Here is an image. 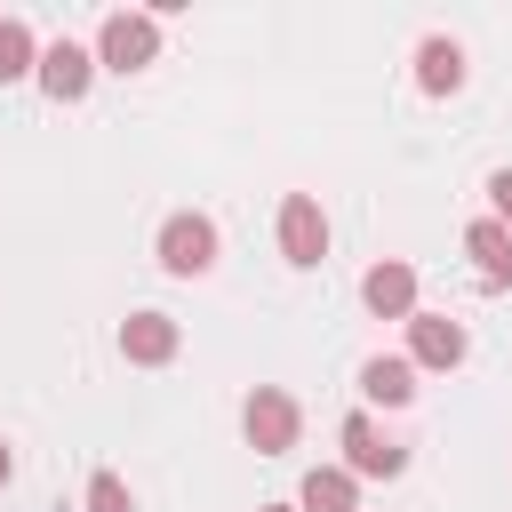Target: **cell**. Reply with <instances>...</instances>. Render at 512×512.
I'll return each instance as SVG.
<instances>
[{"instance_id": "1", "label": "cell", "mask_w": 512, "mask_h": 512, "mask_svg": "<svg viewBox=\"0 0 512 512\" xmlns=\"http://www.w3.org/2000/svg\"><path fill=\"white\" fill-rule=\"evenodd\" d=\"M240 424H248V448H256V456H288L304 416H296V400H288L280 384H256V392H248V408H240Z\"/></svg>"}, {"instance_id": "2", "label": "cell", "mask_w": 512, "mask_h": 512, "mask_svg": "<svg viewBox=\"0 0 512 512\" xmlns=\"http://www.w3.org/2000/svg\"><path fill=\"white\" fill-rule=\"evenodd\" d=\"M160 56V16H104V32H96V64H112V72H144Z\"/></svg>"}, {"instance_id": "3", "label": "cell", "mask_w": 512, "mask_h": 512, "mask_svg": "<svg viewBox=\"0 0 512 512\" xmlns=\"http://www.w3.org/2000/svg\"><path fill=\"white\" fill-rule=\"evenodd\" d=\"M344 472L352 480H392V472H408V448L384 440L368 416H344Z\"/></svg>"}, {"instance_id": "4", "label": "cell", "mask_w": 512, "mask_h": 512, "mask_svg": "<svg viewBox=\"0 0 512 512\" xmlns=\"http://www.w3.org/2000/svg\"><path fill=\"white\" fill-rule=\"evenodd\" d=\"M280 256L288 264H320L328 256V216H320L312 192H288L280 200Z\"/></svg>"}, {"instance_id": "5", "label": "cell", "mask_w": 512, "mask_h": 512, "mask_svg": "<svg viewBox=\"0 0 512 512\" xmlns=\"http://www.w3.org/2000/svg\"><path fill=\"white\" fill-rule=\"evenodd\" d=\"M160 264H168L176 280L208 272V264H216V224H208V216H168V224H160Z\"/></svg>"}, {"instance_id": "6", "label": "cell", "mask_w": 512, "mask_h": 512, "mask_svg": "<svg viewBox=\"0 0 512 512\" xmlns=\"http://www.w3.org/2000/svg\"><path fill=\"white\" fill-rule=\"evenodd\" d=\"M472 344H464V328L456 320H440V312H408V368H456Z\"/></svg>"}, {"instance_id": "7", "label": "cell", "mask_w": 512, "mask_h": 512, "mask_svg": "<svg viewBox=\"0 0 512 512\" xmlns=\"http://www.w3.org/2000/svg\"><path fill=\"white\" fill-rule=\"evenodd\" d=\"M88 72H96V56H88V48H72V40L40 48V88H48L56 104H80V96H88Z\"/></svg>"}, {"instance_id": "8", "label": "cell", "mask_w": 512, "mask_h": 512, "mask_svg": "<svg viewBox=\"0 0 512 512\" xmlns=\"http://www.w3.org/2000/svg\"><path fill=\"white\" fill-rule=\"evenodd\" d=\"M120 352H128L136 368L176 360V320H168V312H128V320H120Z\"/></svg>"}, {"instance_id": "9", "label": "cell", "mask_w": 512, "mask_h": 512, "mask_svg": "<svg viewBox=\"0 0 512 512\" xmlns=\"http://www.w3.org/2000/svg\"><path fill=\"white\" fill-rule=\"evenodd\" d=\"M360 304H368L376 320H408V312H416V272H408V264H376V272L360 280Z\"/></svg>"}, {"instance_id": "10", "label": "cell", "mask_w": 512, "mask_h": 512, "mask_svg": "<svg viewBox=\"0 0 512 512\" xmlns=\"http://www.w3.org/2000/svg\"><path fill=\"white\" fill-rule=\"evenodd\" d=\"M464 248H472V264H480V288H512V232H504L496 216H480V224L464 232Z\"/></svg>"}, {"instance_id": "11", "label": "cell", "mask_w": 512, "mask_h": 512, "mask_svg": "<svg viewBox=\"0 0 512 512\" xmlns=\"http://www.w3.org/2000/svg\"><path fill=\"white\" fill-rule=\"evenodd\" d=\"M416 88L424 96H456L464 88V48L456 40H424L416 48Z\"/></svg>"}, {"instance_id": "12", "label": "cell", "mask_w": 512, "mask_h": 512, "mask_svg": "<svg viewBox=\"0 0 512 512\" xmlns=\"http://www.w3.org/2000/svg\"><path fill=\"white\" fill-rule=\"evenodd\" d=\"M352 504H360V488H352L344 464H320V472H304V488H296V512H352Z\"/></svg>"}, {"instance_id": "13", "label": "cell", "mask_w": 512, "mask_h": 512, "mask_svg": "<svg viewBox=\"0 0 512 512\" xmlns=\"http://www.w3.org/2000/svg\"><path fill=\"white\" fill-rule=\"evenodd\" d=\"M360 392L384 400V408H408V400H416V368H408V360H368V368H360Z\"/></svg>"}, {"instance_id": "14", "label": "cell", "mask_w": 512, "mask_h": 512, "mask_svg": "<svg viewBox=\"0 0 512 512\" xmlns=\"http://www.w3.org/2000/svg\"><path fill=\"white\" fill-rule=\"evenodd\" d=\"M24 72H40V48H32V32H24L16 16H0V88L24 80Z\"/></svg>"}, {"instance_id": "15", "label": "cell", "mask_w": 512, "mask_h": 512, "mask_svg": "<svg viewBox=\"0 0 512 512\" xmlns=\"http://www.w3.org/2000/svg\"><path fill=\"white\" fill-rule=\"evenodd\" d=\"M88 512H136V496L120 488V472H96L88 480Z\"/></svg>"}, {"instance_id": "16", "label": "cell", "mask_w": 512, "mask_h": 512, "mask_svg": "<svg viewBox=\"0 0 512 512\" xmlns=\"http://www.w3.org/2000/svg\"><path fill=\"white\" fill-rule=\"evenodd\" d=\"M488 200H496V224L512 232V168H496V176H488Z\"/></svg>"}, {"instance_id": "17", "label": "cell", "mask_w": 512, "mask_h": 512, "mask_svg": "<svg viewBox=\"0 0 512 512\" xmlns=\"http://www.w3.org/2000/svg\"><path fill=\"white\" fill-rule=\"evenodd\" d=\"M8 480H16V456H8V440H0V488H8Z\"/></svg>"}, {"instance_id": "18", "label": "cell", "mask_w": 512, "mask_h": 512, "mask_svg": "<svg viewBox=\"0 0 512 512\" xmlns=\"http://www.w3.org/2000/svg\"><path fill=\"white\" fill-rule=\"evenodd\" d=\"M264 512H296V504H264Z\"/></svg>"}]
</instances>
